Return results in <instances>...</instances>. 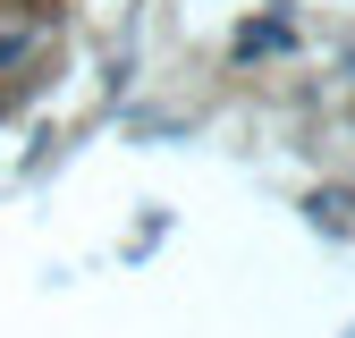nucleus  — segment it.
Here are the masks:
<instances>
[{"label": "nucleus", "mask_w": 355, "mask_h": 338, "mask_svg": "<svg viewBox=\"0 0 355 338\" xmlns=\"http://www.w3.org/2000/svg\"><path fill=\"white\" fill-rule=\"evenodd\" d=\"M34 34H42L34 17H0V68H9V60H26V51H34Z\"/></svg>", "instance_id": "nucleus-1"}]
</instances>
